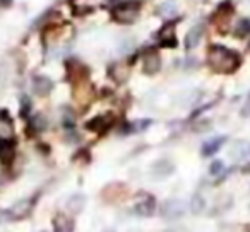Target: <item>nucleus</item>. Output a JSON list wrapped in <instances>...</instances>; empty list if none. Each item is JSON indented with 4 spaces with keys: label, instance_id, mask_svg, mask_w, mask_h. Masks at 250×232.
<instances>
[{
    "label": "nucleus",
    "instance_id": "obj_28",
    "mask_svg": "<svg viewBox=\"0 0 250 232\" xmlns=\"http://www.w3.org/2000/svg\"><path fill=\"white\" fill-rule=\"evenodd\" d=\"M0 5H2V7H11L12 0H0Z\"/></svg>",
    "mask_w": 250,
    "mask_h": 232
},
{
    "label": "nucleus",
    "instance_id": "obj_20",
    "mask_svg": "<svg viewBox=\"0 0 250 232\" xmlns=\"http://www.w3.org/2000/svg\"><path fill=\"white\" fill-rule=\"evenodd\" d=\"M249 35H250V19H247V18L240 19L235 29V36L236 38H247Z\"/></svg>",
    "mask_w": 250,
    "mask_h": 232
},
{
    "label": "nucleus",
    "instance_id": "obj_1",
    "mask_svg": "<svg viewBox=\"0 0 250 232\" xmlns=\"http://www.w3.org/2000/svg\"><path fill=\"white\" fill-rule=\"evenodd\" d=\"M208 63L218 73H233L242 63V58L236 52L221 45H212L208 50Z\"/></svg>",
    "mask_w": 250,
    "mask_h": 232
},
{
    "label": "nucleus",
    "instance_id": "obj_13",
    "mask_svg": "<svg viewBox=\"0 0 250 232\" xmlns=\"http://www.w3.org/2000/svg\"><path fill=\"white\" fill-rule=\"evenodd\" d=\"M86 195L84 193H74L69 196V200H67L65 203V208L70 212L72 215H79L81 212L84 210V207H86Z\"/></svg>",
    "mask_w": 250,
    "mask_h": 232
},
{
    "label": "nucleus",
    "instance_id": "obj_19",
    "mask_svg": "<svg viewBox=\"0 0 250 232\" xmlns=\"http://www.w3.org/2000/svg\"><path fill=\"white\" fill-rule=\"evenodd\" d=\"M188 208H190V212L194 215L202 214V212L206 210V200H204V196H202L201 193H195L194 196H192L190 203H188Z\"/></svg>",
    "mask_w": 250,
    "mask_h": 232
},
{
    "label": "nucleus",
    "instance_id": "obj_18",
    "mask_svg": "<svg viewBox=\"0 0 250 232\" xmlns=\"http://www.w3.org/2000/svg\"><path fill=\"white\" fill-rule=\"evenodd\" d=\"M110 77L111 79H115L118 84H124L125 80H127V77H129V69H125V67H122L120 63H115V65L110 67Z\"/></svg>",
    "mask_w": 250,
    "mask_h": 232
},
{
    "label": "nucleus",
    "instance_id": "obj_24",
    "mask_svg": "<svg viewBox=\"0 0 250 232\" xmlns=\"http://www.w3.org/2000/svg\"><path fill=\"white\" fill-rule=\"evenodd\" d=\"M29 113H31V101H29L28 96L21 97V116L22 118H28Z\"/></svg>",
    "mask_w": 250,
    "mask_h": 232
},
{
    "label": "nucleus",
    "instance_id": "obj_23",
    "mask_svg": "<svg viewBox=\"0 0 250 232\" xmlns=\"http://www.w3.org/2000/svg\"><path fill=\"white\" fill-rule=\"evenodd\" d=\"M211 126H212L211 120H201V122H197L192 126V130L197 133H204V132H208V130H211Z\"/></svg>",
    "mask_w": 250,
    "mask_h": 232
},
{
    "label": "nucleus",
    "instance_id": "obj_2",
    "mask_svg": "<svg viewBox=\"0 0 250 232\" xmlns=\"http://www.w3.org/2000/svg\"><path fill=\"white\" fill-rule=\"evenodd\" d=\"M141 7V0H124L111 9V19L118 24H134L139 18Z\"/></svg>",
    "mask_w": 250,
    "mask_h": 232
},
{
    "label": "nucleus",
    "instance_id": "obj_12",
    "mask_svg": "<svg viewBox=\"0 0 250 232\" xmlns=\"http://www.w3.org/2000/svg\"><path fill=\"white\" fill-rule=\"evenodd\" d=\"M226 140H228V137H225V135H219V137H214V139L208 140V142L201 147V154L204 157L214 156L216 152H219V150H221V147L226 143Z\"/></svg>",
    "mask_w": 250,
    "mask_h": 232
},
{
    "label": "nucleus",
    "instance_id": "obj_31",
    "mask_svg": "<svg viewBox=\"0 0 250 232\" xmlns=\"http://www.w3.org/2000/svg\"><path fill=\"white\" fill-rule=\"evenodd\" d=\"M249 48H250V43H249Z\"/></svg>",
    "mask_w": 250,
    "mask_h": 232
},
{
    "label": "nucleus",
    "instance_id": "obj_6",
    "mask_svg": "<svg viewBox=\"0 0 250 232\" xmlns=\"http://www.w3.org/2000/svg\"><path fill=\"white\" fill-rule=\"evenodd\" d=\"M134 212L139 217H151L156 212V198L153 195H143L134 205Z\"/></svg>",
    "mask_w": 250,
    "mask_h": 232
},
{
    "label": "nucleus",
    "instance_id": "obj_27",
    "mask_svg": "<svg viewBox=\"0 0 250 232\" xmlns=\"http://www.w3.org/2000/svg\"><path fill=\"white\" fill-rule=\"evenodd\" d=\"M11 214H9V210H0V224H7V222H11Z\"/></svg>",
    "mask_w": 250,
    "mask_h": 232
},
{
    "label": "nucleus",
    "instance_id": "obj_4",
    "mask_svg": "<svg viewBox=\"0 0 250 232\" xmlns=\"http://www.w3.org/2000/svg\"><path fill=\"white\" fill-rule=\"evenodd\" d=\"M36 198H22V200L16 201L11 208H9V214H11L12 220H24L31 215L33 208H35Z\"/></svg>",
    "mask_w": 250,
    "mask_h": 232
},
{
    "label": "nucleus",
    "instance_id": "obj_15",
    "mask_svg": "<svg viewBox=\"0 0 250 232\" xmlns=\"http://www.w3.org/2000/svg\"><path fill=\"white\" fill-rule=\"evenodd\" d=\"M233 12H235L233 4L229 2V0H225V2L219 4V7L216 9L214 16H212V21L214 22H226L233 16Z\"/></svg>",
    "mask_w": 250,
    "mask_h": 232
},
{
    "label": "nucleus",
    "instance_id": "obj_29",
    "mask_svg": "<svg viewBox=\"0 0 250 232\" xmlns=\"http://www.w3.org/2000/svg\"><path fill=\"white\" fill-rule=\"evenodd\" d=\"M243 173H250V162H249V164H247V166H245V167H243Z\"/></svg>",
    "mask_w": 250,
    "mask_h": 232
},
{
    "label": "nucleus",
    "instance_id": "obj_16",
    "mask_svg": "<svg viewBox=\"0 0 250 232\" xmlns=\"http://www.w3.org/2000/svg\"><path fill=\"white\" fill-rule=\"evenodd\" d=\"M84 126H86V130H89V132L104 133L108 126H110V118H108V116H96V118L89 120Z\"/></svg>",
    "mask_w": 250,
    "mask_h": 232
},
{
    "label": "nucleus",
    "instance_id": "obj_22",
    "mask_svg": "<svg viewBox=\"0 0 250 232\" xmlns=\"http://www.w3.org/2000/svg\"><path fill=\"white\" fill-rule=\"evenodd\" d=\"M223 171H225V162L223 161H212L211 166H209V174L211 176H221Z\"/></svg>",
    "mask_w": 250,
    "mask_h": 232
},
{
    "label": "nucleus",
    "instance_id": "obj_17",
    "mask_svg": "<svg viewBox=\"0 0 250 232\" xmlns=\"http://www.w3.org/2000/svg\"><path fill=\"white\" fill-rule=\"evenodd\" d=\"M46 120L43 114H35L29 118V123H28V135H36V133L43 132L46 128Z\"/></svg>",
    "mask_w": 250,
    "mask_h": 232
},
{
    "label": "nucleus",
    "instance_id": "obj_26",
    "mask_svg": "<svg viewBox=\"0 0 250 232\" xmlns=\"http://www.w3.org/2000/svg\"><path fill=\"white\" fill-rule=\"evenodd\" d=\"M240 114H242L243 118H247V116H250V92L247 94V99H245V103H243V106H242V111H240Z\"/></svg>",
    "mask_w": 250,
    "mask_h": 232
},
{
    "label": "nucleus",
    "instance_id": "obj_32",
    "mask_svg": "<svg viewBox=\"0 0 250 232\" xmlns=\"http://www.w3.org/2000/svg\"><path fill=\"white\" fill-rule=\"evenodd\" d=\"M42 232H46V231H42Z\"/></svg>",
    "mask_w": 250,
    "mask_h": 232
},
{
    "label": "nucleus",
    "instance_id": "obj_21",
    "mask_svg": "<svg viewBox=\"0 0 250 232\" xmlns=\"http://www.w3.org/2000/svg\"><path fill=\"white\" fill-rule=\"evenodd\" d=\"M177 7H175V4H170V2H167V4H163L161 7H158V16H163V18H173L175 14H177Z\"/></svg>",
    "mask_w": 250,
    "mask_h": 232
},
{
    "label": "nucleus",
    "instance_id": "obj_10",
    "mask_svg": "<svg viewBox=\"0 0 250 232\" xmlns=\"http://www.w3.org/2000/svg\"><path fill=\"white\" fill-rule=\"evenodd\" d=\"M52 225H53V232H74V229H76L74 218L69 217L67 214H62V212H59L53 217Z\"/></svg>",
    "mask_w": 250,
    "mask_h": 232
},
{
    "label": "nucleus",
    "instance_id": "obj_30",
    "mask_svg": "<svg viewBox=\"0 0 250 232\" xmlns=\"http://www.w3.org/2000/svg\"><path fill=\"white\" fill-rule=\"evenodd\" d=\"M103 232H115V231H111V229H106V231H103Z\"/></svg>",
    "mask_w": 250,
    "mask_h": 232
},
{
    "label": "nucleus",
    "instance_id": "obj_25",
    "mask_svg": "<svg viewBox=\"0 0 250 232\" xmlns=\"http://www.w3.org/2000/svg\"><path fill=\"white\" fill-rule=\"evenodd\" d=\"M0 122L7 123V125H12V116L9 114V111L5 107H0Z\"/></svg>",
    "mask_w": 250,
    "mask_h": 232
},
{
    "label": "nucleus",
    "instance_id": "obj_8",
    "mask_svg": "<svg viewBox=\"0 0 250 232\" xmlns=\"http://www.w3.org/2000/svg\"><path fill=\"white\" fill-rule=\"evenodd\" d=\"M161 70V56L156 52H147L143 58V72L146 75H154Z\"/></svg>",
    "mask_w": 250,
    "mask_h": 232
},
{
    "label": "nucleus",
    "instance_id": "obj_3",
    "mask_svg": "<svg viewBox=\"0 0 250 232\" xmlns=\"http://www.w3.org/2000/svg\"><path fill=\"white\" fill-rule=\"evenodd\" d=\"M187 212V203L180 198H170V200L163 201L160 208V214L165 220H178L182 218Z\"/></svg>",
    "mask_w": 250,
    "mask_h": 232
},
{
    "label": "nucleus",
    "instance_id": "obj_14",
    "mask_svg": "<svg viewBox=\"0 0 250 232\" xmlns=\"http://www.w3.org/2000/svg\"><path fill=\"white\" fill-rule=\"evenodd\" d=\"M202 36H204V26L202 24H195L194 28H190V31L185 36V48L192 50L201 43Z\"/></svg>",
    "mask_w": 250,
    "mask_h": 232
},
{
    "label": "nucleus",
    "instance_id": "obj_7",
    "mask_svg": "<svg viewBox=\"0 0 250 232\" xmlns=\"http://www.w3.org/2000/svg\"><path fill=\"white\" fill-rule=\"evenodd\" d=\"M31 89L36 96L46 97L53 90V82H52V79L46 75H35L31 80Z\"/></svg>",
    "mask_w": 250,
    "mask_h": 232
},
{
    "label": "nucleus",
    "instance_id": "obj_11",
    "mask_svg": "<svg viewBox=\"0 0 250 232\" xmlns=\"http://www.w3.org/2000/svg\"><path fill=\"white\" fill-rule=\"evenodd\" d=\"M151 173H153V176L158 178V179H163V178H168L170 174L175 173V164L168 159H160L153 164Z\"/></svg>",
    "mask_w": 250,
    "mask_h": 232
},
{
    "label": "nucleus",
    "instance_id": "obj_9",
    "mask_svg": "<svg viewBox=\"0 0 250 232\" xmlns=\"http://www.w3.org/2000/svg\"><path fill=\"white\" fill-rule=\"evenodd\" d=\"M158 39H160V45L163 48H177L178 46V39L175 36V26L173 24H167L160 29L158 33Z\"/></svg>",
    "mask_w": 250,
    "mask_h": 232
},
{
    "label": "nucleus",
    "instance_id": "obj_5",
    "mask_svg": "<svg viewBox=\"0 0 250 232\" xmlns=\"http://www.w3.org/2000/svg\"><path fill=\"white\" fill-rule=\"evenodd\" d=\"M16 149L18 143L11 137H0V164L2 166H11L16 159Z\"/></svg>",
    "mask_w": 250,
    "mask_h": 232
}]
</instances>
